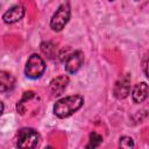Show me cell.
Returning a JSON list of instances; mask_svg holds the SVG:
<instances>
[{"label":"cell","mask_w":149,"mask_h":149,"mask_svg":"<svg viewBox=\"0 0 149 149\" xmlns=\"http://www.w3.org/2000/svg\"><path fill=\"white\" fill-rule=\"evenodd\" d=\"M84 105V98L80 94H73L57 100L54 105V114L59 119H65L79 111Z\"/></svg>","instance_id":"obj_1"},{"label":"cell","mask_w":149,"mask_h":149,"mask_svg":"<svg viewBox=\"0 0 149 149\" xmlns=\"http://www.w3.org/2000/svg\"><path fill=\"white\" fill-rule=\"evenodd\" d=\"M71 16V7L69 1L63 2L62 5L58 6V8L56 9V12L54 13V15L51 16L50 20V28L54 31H61L69 22Z\"/></svg>","instance_id":"obj_2"},{"label":"cell","mask_w":149,"mask_h":149,"mask_svg":"<svg viewBox=\"0 0 149 149\" xmlns=\"http://www.w3.org/2000/svg\"><path fill=\"white\" fill-rule=\"evenodd\" d=\"M40 140H41V136L35 129L24 127V128H21L17 133L16 146L23 149H31L38 144Z\"/></svg>","instance_id":"obj_3"},{"label":"cell","mask_w":149,"mask_h":149,"mask_svg":"<svg viewBox=\"0 0 149 149\" xmlns=\"http://www.w3.org/2000/svg\"><path fill=\"white\" fill-rule=\"evenodd\" d=\"M44 71H45L44 59L37 54L30 55L26 63V68H24L26 76L30 79H38L40 77H42Z\"/></svg>","instance_id":"obj_4"},{"label":"cell","mask_w":149,"mask_h":149,"mask_svg":"<svg viewBox=\"0 0 149 149\" xmlns=\"http://www.w3.org/2000/svg\"><path fill=\"white\" fill-rule=\"evenodd\" d=\"M84 64V54L80 50H76L68 55L65 58V71L70 74L77 73Z\"/></svg>","instance_id":"obj_5"},{"label":"cell","mask_w":149,"mask_h":149,"mask_svg":"<svg viewBox=\"0 0 149 149\" xmlns=\"http://www.w3.org/2000/svg\"><path fill=\"white\" fill-rule=\"evenodd\" d=\"M114 97L119 100L126 99L130 93V74L126 73L120 77L114 85Z\"/></svg>","instance_id":"obj_6"},{"label":"cell","mask_w":149,"mask_h":149,"mask_svg":"<svg viewBox=\"0 0 149 149\" xmlns=\"http://www.w3.org/2000/svg\"><path fill=\"white\" fill-rule=\"evenodd\" d=\"M24 7L22 5H15L12 6L9 9H7L2 14V20L7 24H13L15 22H19L24 16Z\"/></svg>","instance_id":"obj_7"},{"label":"cell","mask_w":149,"mask_h":149,"mask_svg":"<svg viewBox=\"0 0 149 149\" xmlns=\"http://www.w3.org/2000/svg\"><path fill=\"white\" fill-rule=\"evenodd\" d=\"M70 79L66 74H62V76H58L56 78H54L51 81H50V85H49V90H50V93L54 95V97H58L61 95L64 90L66 88L68 84H69Z\"/></svg>","instance_id":"obj_8"},{"label":"cell","mask_w":149,"mask_h":149,"mask_svg":"<svg viewBox=\"0 0 149 149\" xmlns=\"http://www.w3.org/2000/svg\"><path fill=\"white\" fill-rule=\"evenodd\" d=\"M132 99L135 104H142L149 95V86L147 83H137L132 90Z\"/></svg>","instance_id":"obj_9"},{"label":"cell","mask_w":149,"mask_h":149,"mask_svg":"<svg viewBox=\"0 0 149 149\" xmlns=\"http://www.w3.org/2000/svg\"><path fill=\"white\" fill-rule=\"evenodd\" d=\"M14 86H15L14 76L10 74L9 72L1 71L0 72V91H1V93H5L7 91L13 90Z\"/></svg>","instance_id":"obj_10"},{"label":"cell","mask_w":149,"mask_h":149,"mask_svg":"<svg viewBox=\"0 0 149 149\" xmlns=\"http://www.w3.org/2000/svg\"><path fill=\"white\" fill-rule=\"evenodd\" d=\"M101 142H102V136L97 132H92L88 136V143L86 148H97L101 144Z\"/></svg>","instance_id":"obj_11"},{"label":"cell","mask_w":149,"mask_h":149,"mask_svg":"<svg viewBox=\"0 0 149 149\" xmlns=\"http://www.w3.org/2000/svg\"><path fill=\"white\" fill-rule=\"evenodd\" d=\"M41 51L49 58H52L56 55V47L51 42H43L41 43Z\"/></svg>","instance_id":"obj_12"},{"label":"cell","mask_w":149,"mask_h":149,"mask_svg":"<svg viewBox=\"0 0 149 149\" xmlns=\"http://www.w3.org/2000/svg\"><path fill=\"white\" fill-rule=\"evenodd\" d=\"M119 146L121 148H133L134 144V140L129 136H121L120 141H119Z\"/></svg>","instance_id":"obj_13"},{"label":"cell","mask_w":149,"mask_h":149,"mask_svg":"<svg viewBox=\"0 0 149 149\" xmlns=\"http://www.w3.org/2000/svg\"><path fill=\"white\" fill-rule=\"evenodd\" d=\"M143 71H144L146 77L149 79V54L146 56V58L143 61Z\"/></svg>","instance_id":"obj_14"},{"label":"cell","mask_w":149,"mask_h":149,"mask_svg":"<svg viewBox=\"0 0 149 149\" xmlns=\"http://www.w3.org/2000/svg\"><path fill=\"white\" fill-rule=\"evenodd\" d=\"M134 1H141V0H134Z\"/></svg>","instance_id":"obj_15"},{"label":"cell","mask_w":149,"mask_h":149,"mask_svg":"<svg viewBox=\"0 0 149 149\" xmlns=\"http://www.w3.org/2000/svg\"><path fill=\"white\" fill-rule=\"evenodd\" d=\"M108 1H114V0H108Z\"/></svg>","instance_id":"obj_16"}]
</instances>
